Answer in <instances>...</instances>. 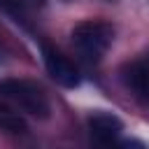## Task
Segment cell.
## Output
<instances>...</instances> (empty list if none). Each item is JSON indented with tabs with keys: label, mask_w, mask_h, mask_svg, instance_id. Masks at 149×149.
<instances>
[{
	"label": "cell",
	"mask_w": 149,
	"mask_h": 149,
	"mask_svg": "<svg viewBox=\"0 0 149 149\" xmlns=\"http://www.w3.org/2000/svg\"><path fill=\"white\" fill-rule=\"evenodd\" d=\"M0 98L14 102L19 109L33 114V116H40V119H47L49 116V98L44 95V91L28 81V79H2L0 81Z\"/></svg>",
	"instance_id": "1"
},
{
	"label": "cell",
	"mask_w": 149,
	"mask_h": 149,
	"mask_svg": "<svg viewBox=\"0 0 149 149\" xmlns=\"http://www.w3.org/2000/svg\"><path fill=\"white\" fill-rule=\"evenodd\" d=\"M112 40L114 28L107 21H81L72 28V44L88 61H100L102 54L109 49Z\"/></svg>",
	"instance_id": "2"
},
{
	"label": "cell",
	"mask_w": 149,
	"mask_h": 149,
	"mask_svg": "<svg viewBox=\"0 0 149 149\" xmlns=\"http://www.w3.org/2000/svg\"><path fill=\"white\" fill-rule=\"evenodd\" d=\"M42 56H44V65L47 72L51 74V79L65 88H74L79 86V70L74 68V63L70 58H65L61 51L51 49V47H42Z\"/></svg>",
	"instance_id": "3"
},
{
	"label": "cell",
	"mask_w": 149,
	"mask_h": 149,
	"mask_svg": "<svg viewBox=\"0 0 149 149\" xmlns=\"http://www.w3.org/2000/svg\"><path fill=\"white\" fill-rule=\"evenodd\" d=\"M123 81L128 91L144 105H149V61L140 58L123 68Z\"/></svg>",
	"instance_id": "4"
},
{
	"label": "cell",
	"mask_w": 149,
	"mask_h": 149,
	"mask_svg": "<svg viewBox=\"0 0 149 149\" xmlns=\"http://www.w3.org/2000/svg\"><path fill=\"white\" fill-rule=\"evenodd\" d=\"M88 130H91V137L100 144H112L121 130H123V123L119 116L114 114H107V112H98L93 116H88Z\"/></svg>",
	"instance_id": "5"
},
{
	"label": "cell",
	"mask_w": 149,
	"mask_h": 149,
	"mask_svg": "<svg viewBox=\"0 0 149 149\" xmlns=\"http://www.w3.org/2000/svg\"><path fill=\"white\" fill-rule=\"evenodd\" d=\"M0 130H7L12 135H23L28 130V123L19 112H14L5 102H0Z\"/></svg>",
	"instance_id": "6"
}]
</instances>
